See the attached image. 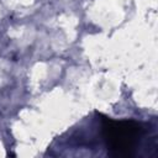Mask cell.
Returning a JSON list of instances; mask_svg holds the SVG:
<instances>
[{
	"instance_id": "cell-1",
	"label": "cell",
	"mask_w": 158,
	"mask_h": 158,
	"mask_svg": "<svg viewBox=\"0 0 158 158\" xmlns=\"http://www.w3.org/2000/svg\"><path fill=\"white\" fill-rule=\"evenodd\" d=\"M104 135L109 148L121 157H131L143 136V128L132 121H104Z\"/></svg>"
}]
</instances>
